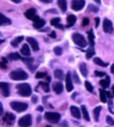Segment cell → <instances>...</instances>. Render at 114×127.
<instances>
[{
  "label": "cell",
  "mask_w": 114,
  "mask_h": 127,
  "mask_svg": "<svg viewBox=\"0 0 114 127\" xmlns=\"http://www.w3.org/2000/svg\"><path fill=\"white\" fill-rule=\"evenodd\" d=\"M11 1L15 3H19V2H21V0H11Z\"/></svg>",
  "instance_id": "obj_52"
},
{
  "label": "cell",
  "mask_w": 114,
  "mask_h": 127,
  "mask_svg": "<svg viewBox=\"0 0 114 127\" xmlns=\"http://www.w3.org/2000/svg\"><path fill=\"white\" fill-rule=\"evenodd\" d=\"M100 85L102 86L103 88H108L109 85H110V79H109V77H106L104 80H101L100 81Z\"/></svg>",
  "instance_id": "obj_20"
},
{
  "label": "cell",
  "mask_w": 114,
  "mask_h": 127,
  "mask_svg": "<svg viewBox=\"0 0 114 127\" xmlns=\"http://www.w3.org/2000/svg\"><path fill=\"white\" fill-rule=\"evenodd\" d=\"M94 1L96 2V3H98V4H100V3H101V0H94Z\"/></svg>",
  "instance_id": "obj_54"
},
{
  "label": "cell",
  "mask_w": 114,
  "mask_h": 127,
  "mask_svg": "<svg viewBox=\"0 0 114 127\" xmlns=\"http://www.w3.org/2000/svg\"><path fill=\"white\" fill-rule=\"evenodd\" d=\"M21 54L26 56V57H29L30 56V49L28 47V44H23L22 48H21Z\"/></svg>",
  "instance_id": "obj_17"
},
{
  "label": "cell",
  "mask_w": 114,
  "mask_h": 127,
  "mask_svg": "<svg viewBox=\"0 0 114 127\" xmlns=\"http://www.w3.org/2000/svg\"><path fill=\"white\" fill-rule=\"evenodd\" d=\"M79 68H80L81 74L83 75V77H86V75H87V68H86V64H85V63H81Z\"/></svg>",
  "instance_id": "obj_25"
},
{
  "label": "cell",
  "mask_w": 114,
  "mask_h": 127,
  "mask_svg": "<svg viewBox=\"0 0 114 127\" xmlns=\"http://www.w3.org/2000/svg\"><path fill=\"white\" fill-rule=\"evenodd\" d=\"M72 39H73V41L77 44V46H79V47H85L86 46V40H85V38L83 36H82L81 34H79V33H74L73 35H72Z\"/></svg>",
  "instance_id": "obj_5"
},
{
  "label": "cell",
  "mask_w": 114,
  "mask_h": 127,
  "mask_svg": "<svg viewBox=\"0 0 114 127\" xmlns=\"http://www.w3.org/2000/svg\"><path fill=\"white\" fill-rule=\"evenodd\" d=\"M17 90H18V93L20 94L21 96H24V97L30 96L31 93H32V89H31L30 85L27 84V83L19 84V85L17 86Z\"/></svg>",
  "instance_id": "obj_1"
},
{
  "label": "cell",
  "mask_w": 114,
  "mask_h": 127,
  "mask_svg": "<svg viewBox=\"0 0 114 127\" xmlns=\"http://www.w3.org/2000/svg\"><path fill=\"white\" fill-rule=\"evenodd\" d=\"M49 36L52 37V38H56V32H50L49 33Z\"/></svg>",
  "instance_id": "obj_45"
},
{
  "label": "cell",
  "mask_w": 114,
  "mask_h": 127,
  "mask_svg": "<svg viewBox=\"0 0 114 127\" xmlns=\"http://www.w3.org/2000/svg\"><path fill=\"white\" fill-rule=\"evenodd\" d=\"M41 2H44V3H50L53 1V0H40Z\"/></svg>",
  "instance_id": "obj_47"
},
{
  "label": "cell",
  "mask_w": 114,
  "mask_h": 127,
  "mask_svg": "<svg viewBox=\"0 0 114 127\" xmlns=\"http://www.w3.org/2000/svg\"><path fill=\"white\" fill-rule=\"evenodd\" d=\"M9 77L14 81H23V80H27L28 74L26 71H24L23 69H17V70L10 72Z\"/></svg>",
  "instance_id": "obj_2"
},
{
  "label": "cell",
  "mask_w": 114,
  "mask_h": 127,
  "mask_svg": "<svg viewBox=\"0 0 114 127\" xmlns=\"http://www.w3.org/2000/svg\"><path fill=\"white\" fill-rule=\"evenodd\" d=\"M38 111H39V112H42V111H43V107H42V106H38Z\"/></svg>",
  "instance_id": "obj_53"
},
{
  "label": "cell",
  "mask_w": 114,
  "mask_h": 127,
  "mask_svg": "<svg viewBox=\"0 0 114 127\" xmlns=\"http://www.w3.org/2000/svg\"><path fill=\"white\" fill-rule=\"evenodd\" d=\"M66 89H67L68 92L73 90V84H72V79H71L70 72H68L66 74Z\"/></svg>",
  "instance_id": "obj_13"
},
{
  "label": "cell",
  "mask_w": 114,
  "mask_h": 127,
  "mask_svg": "<svg viewBox=\"0 0 114 127\" xmlns=\"http://www.w3.org/2000/svg\"><path fill=\"white\" fill-rule=\"evenodd\" d=\"M27 41H28V43L31 46V48H32V50L34 51V52H37V51L39 50V47H38V42H37V40L35 38H33V37H28Z\"/></svg>",
  "instance_id": "obj_12"
},
{
  "label": "cell",
  "mask_w": 114,
  "mask_h": 127,
  "mask_svg": "<svg viewBox=\"0 0 114 127\" xmlns=\"http://www.w3.org/2000/svg\"><path fill=\"white\" fill-rule=\"evenodd\" d=\"M58 5L61 8L62 11H66L67 10V2L66 0H58Z\"/></svg>",
  "instance_id": "obj_21"
},
{
  "label": "cell",
  "mask_w": 114,
  "mask_h": 127,
  "mask_svg": "<svg viewBox=\"0 0 114 127\" xmlns=\"http://www.w3.org/2000/svg\"><path fill=\"white\" fill-rule=\"evenodd\" d=\"M46 127H50V126H46Z\"/></svg>",
  "instance_id": "obj_56"
},
{
  "label": "cell",
  "mask_w": 114,
  "mask_h": 127,
  "mask_svg": "<svg viewBox=\"0 0 114 127\" xmlns=\"http://www.w3.org/2000/svg\"><path fill=\"white\" fill-rule=\"evenodd\" d=\"M95 75H97V77H104V75H105V72L96 70V71H95Z\"/></svg>",
  "instance_id": "obj_43"
},
{
  "label": "cell",
  "mask_w": 114,
  "mask_h": 127,
  "mask_svg": "<svg viewBox=\"0 0 114 127\" xmlns=\"http://www.w3.org/2000/svg\"><path fill=\"white\" fill-rule=\"evenodd\" d=\"M55 77L57 79H62L63 78V71L61 70V69H57V70H55Z\"/></svg>",
  "instance_id": "obj_32"
},
{
  "label": "cell",
  "mask_w": 114,
  "mask_h": 127,
  "mask_svg": "<svg viewBox=\"0 0 114 127\" xmlns=\"http://www.w3.org/2000/svg\"><path fill=\"white\" fill-rule=\"evenodd\" d=\"M111 72H112V73H114V64H112V65H111Z\"/></svg>",
  "instance_id": "obj_50"
},
{
  "label": "cell",
  "mask_w": 114,
  "mask_h": 127,
  "mask_svg": "<svg viewBox=\"0 0 114 127\" xmlns=\"http://www.w3.org/2000/svg\"><path fill=\"white\" fill-rule=\"evenodd\" d=\"M54 91L57 93V94H61L62 91H63V85L61 83H56L54 84Z\"/></svg>",
  "instance_id": "obj_19"
},
{
  "label": "cell",
  "mask_w": 114,
  "mask_h": 127,
  "mask_svg": "<svg viewBox=\"0 0 114 127\" xmlns=\"http://www.w3.org/2000/svg\"><path fill=\"white\" fill-rule=\"evenodd\" d=\"M22 60H23L24 62H26L27 64H30V63L33 62V58H29V59H28V58H23Z\"/></svg>",
  "instance_id": "obj_40"
},
{
  "label": "cell",
  "mask_w": 114,
  "mask_h": 127,
  "mask_svg": "<svg viewBox=\"0 0 114 127\" xmlns=\"http://www.w3.org/2000/svg\"><path fill=\"white\" fill-rule=\"evenodd\" d=\"M60 18H55V19H53L52 21H50V24H52V26H55V27H57L58 25L60 24Z\"/></svg>",
  "instance_id": "obj_31"
},
{
  "label": "cell",
  "mask_w": 114,
  "mask_h": 127,
  "mask_svg": "<svg viewBox=\"0 0 114 127\" xmlns=\"http://www.w3.org/2000/svg\"><path fill=\"white\" fill-rule=\"evenodd\" d=\"M94 55H95V50H94L93 47H90L87 49V51H86V55H85L86 59H91Z\"/></svg>",
  "instance_id": "obj_26"
},
{
  "label": "cell",
  "mask_w": 114,
  "mask_h": 127,
  "mask_svg": "<svg viewBox=\"0 0 114 127\" xmlns=\"http://www.w3.org/2000/svg\"><path fill=\"white\" fill-rule=\"evenodd\" d=\"M106 121H107V123L110 124V125H114V120H113L110 116H108V117L106 118Z\"/></svg>",
  "instance_id": "obj_38"
},
{
  "label": "cell",
  "mask_w": 114,
  "mask_h": 127,
  "mask_svg": "<svg viewBox=\"0 0 114 127\" xmlns=\"http://www.w3.org/2000/svg\"><path fill=\"white\" fill-rule=\"evenodd\" d=\"M25 17H26L27 19H30V20H34V19L36 18V10L34 8H30V9L26 10V12H25Z\"/></svg>",
  "instance_id": "obj_14"
},
{
  "label": "cell",
  "mask_w": 114,
  "mask_h": 127,
  "mask_svg": "<svg viewBox=\"0 0 114 127\" xmlns=\"http://www.w3.org/2000/svg\"><path fill=\"white\" fill-rule=\"evenodd\" d=\"M94 62L96 63V64H98L99 66H103V67H106V66H108V63H105V62H103V61L101 60L100 58H95Z\"/></svg>",
  "instance_id": "obj_29"
},
{
  "label": "cell",
  "mask_w": 114,
  "mask_h": 127,
  "mask_svg": "<svg viewBox=\"0 0 114 127\" xmlns=\"http://www.w3.org/2000/svg\"><path fill=\"white\" fill-rule=\"evenodd\" d=\"M36 79H41V78H45L46 77V72H37L36 73Z\"/></svg>",
  "instance_id": "obj_36"
},
{
  "label": "cell",
  "mask_w": 114,
  "mask_h": 127,
  "mask_svg": "<svg viewBox=\"0 0 114 127\" xmlns=\"http://www.w3.org/2000/svg\"><path fill=\"white\" fill-rule=\"evenodd\" d=\"M84 5H85L84 0H73L72 3H71V7L73 10L78 11V10H81L83 8Z\"/></svg>",
  "instance_id": "obj_7"
},
{
  "label": "cell",
  "mask_w": 114,
  "mask_h": 127,
  "mask_svg": "<svg viewBox=\"0 0 114 127\" xmlns=\"http://www.w3.org/2000/svg\"><path fill=\"white\" fill-rule=\"evenodd\" d=\"M0 87H1V94L4 97H8L9 96V86L7 83L1 82L0 83Z\"/></svg>",
  "instance_id": "obj_10"
},
{
  "label": "cell",
  "mask_w": 114,
  "mask_h": 127,
  "mask_svg": "<svg viewBox=\"0 0 114 127\" xmlns=\"http://www.w3.org/2000/svg\"><path fill=\"white\" fill-rule=\"evenodd\" d=\"M75 22H76V17L74 15H70L67 17V24H68L67 26L68 27H72L75 24Z\"/></svg>",
  "instance_id": "obj_16"
},
{
  "label": "cell",
  "mask_w": 114,
  "mask_h": 127,
  "mask_svg": "<svg viewBox=\"0 0 114 127\" xmlns=\"http://www.w3.org/2000/svg\"><path fill=\"white\" fill-rule=\"evenodd\" d=\"M0 115L3 116V109H2V104L0 103Z\"/></svg>",
  "instance_id": "obj_46"
},
{
  "label": "cell",
  "mask_w": 114,
  "mask_h": 127,
  "mask_svg": "<svg viewBox=\"0 0 114 127\" xmlns=\"http://www.w3.org/2000/svg\"><path fill=\"white\" fill-rule=\"evenodd\" d=\"M10 106L12 107V110H15L16 112H24L28 109L27 103L19 102V101H12V102H10Z\"/></svg>",
  "instance_id": "obj_4"
},
{
  "label": "cell",
  "mask_w": 114,
  "mask_h": 127,
  "mask_svg": "<svg viewBox=\"0 0 114 127\" xmlns=\"http://www.w3.org/2000/svg\"><path fill=\"white\" fill-rule=\"evenodd\" d=\"M0 23H1V25H9L11 22L8 18H6L3 14H0Z\"/></svg>",
  "instance_id": "obj_18"
},
{
  "label": "cell",
  "mask_w": 114,
  "mask_h": 127,
  "mask_svg": "<svg viewBox=\"0 0 114 127\" xmlns=\"http://www.w3.org/2000/svg\"><path fill=\"white\" fill-rule=\"evenodd\" d=\"M100 99L104 103L107 101V94H106V92L103 90V89H101V90H100Z\"/></svg>",
  "instance_id": "obj_28"
},
{
  "label": "cell",
  "mask_w": 114,
  "mask_h": 127,
  "mask_svg": "<svg viewBox=\"0 0 114 127\" xmlns=\"http://www.w3.org/2000/svg\"><path fill=\"white\" fill-rule=\"evenodd\" d=\"M85 88H86V90L88 91V92H93L94 91V88H93V86H92V84L90 83V82H85Z\"/></svg>",
  "instance_id": "obj_33"
},
{
  "label": "cell",
  "mask_w": 114,
  "mask_h": 127,
  "mask_svg": "<svg viewBox=\"0 0 114 127\" xmlns=\"http://www.w3.org/2000/svg\"><path fill=\"white\" fill-rule=\"evenodd\" d=\"M88 24H90V20H88L87 18H84L83 20H82V25H83V26H87Z\"/></svg>",
  "instance_id": "obj_41"
},
{
  "label": "cell",
  "mask_w": 114,
  "mask_h": 127,
  "mask_svg": "<svg viewBox=\"0 0 114 127\" xmlns=\"http://www.w3.org/2000/svg\"><path fill=\"white\" fill-rule=\"evenodd\" d=\"M70 111H71V114H72V116L74 118H77L79 119L81 117V114H80V111L78 107H76V106H71L70 107Z\"/></svg>",
  "instance_id": "obj_15"
},
{
  "label": "cell",
  "mask_w": 114,
  "mask_h": 127,
  "mask_svg": "<svg viewBox=\"0 0 114 127\" xmlns=\"http://www.w3.org/2000/svg\"><path fill=\"white\" fill-rule=\"evenodd\" d=\"M54 52H55L56 55L61 56V55H62V49H61L60 47H56V48L54 49Z\"/></svg>",
  "instance_id": "obj_34"
},
{
  "label": "cell",
  "mask_w": 114,
  "mask_h": 127,
  "mask_svg": "<svg viewBox=\"0 0 114 127\" xmlns=\"http://www.w3.org/2000/svg\"><path fill=\"white\" fill-rule=\"evenodd\" d=\"M40 86H42L43 90L45 92H49V87H48V84L47 83H40Z\"/></svg>",
  "instance_id": "obj_35"
},
{
  "label": "cell",
  "mask_w": 114,
  "mask_h": 127,
  "mask_svg": "<svg viewBox=\"0 0 114 127\" xmlns=\"http://www.w3.org/2000/svg\"><path fill=\"white\" fill-rule=\"evenodd\" d=\"M15 120H16V116L14 115V114H11V113H6L5 115L3 116V118H2L3 123H5L6 125H11V124H14Z\"/></svg>",
  "instance_id": "obj_8"
},
{
  "label": "cell",
  "mask_w": 114,
  "mask_h": 127,
  "mask_svg": "<svg viewBox=\"0 0 114 127\" xmlns=\"http://www.w3.org/2000/svg\"><path fill=\"white\" fill-rule=\"evenodd\" d=\"M57 28H60V29H64V26H63V25H61V24H59L58 26H57Z\"/></svg>",
  "instance_id": "obj_49"
},
{
  "label": "cell",
  "mask_w": 114,
  "mask_h": 127,
  "mask_svg": "<svg viewBox=\"0 0 114 127\" xmlns=\"http://www.w3.org/2000/svg\"><path fill=\"white\" fill-rule=\"evenodd\" d=\"M103 28H104V31L106 33H112L113 32V25H112V22L108 19H105L104 22H103Z\"/></svg>",
  "instance_id": "obj_9"
},
{
  "label": "cell",
  "mask_w": 114,
  "mask_h": 127,
  "mask_svg": "<svg viewBox=\"0 0 114 127\" xmlns=\"http://www.w3.org/2000/svg\"><path fill=\"white\" fill-rule=\"evenodd\" d=\"M95 21H96V27H98L99 26V23H100V19L99 18H96V19H95Z\"/></svg>",
  "instance_id": "obj_44"
},
{
  "label": "cell",
  "mask_w": 114,
  "mask_h": 127,
  "mask_svg": "<svg viewBox=\"0 0 114 127\" xmlns=\"http://www.w3.org/2000/svg\"><path fill=\"white\" fill-rule=\"evenodd\" d=\"M23 39H24V36H18V37H16V38L11 41V46L12 47H17L19 43L23 41Z\"/></svg>",
  "instance_id": "obj_23"
},
{
  "label": "cell",
  "mask_w": 114,
  "mask_h": 127,
  "mask_svg": "<svg viewBox=\"0 0 114 127\" xmlns=\"http://www.w3.org/2000/svg\"><path fill=\"white\" fill-rule=\"evenodd\" d=\"M81 112H82V115H83V118L85 121H90V116H88V112L86 110V107L84 105L81 106Z\"/></svg>",
  "instance_id": "obj_22"
},
{
  "label": "cell",
  "mask_w": 114,
  "mask_h": 127,
  "mask_svg": "<svg viewBox=\"0 0 114 127\" xmlns=\"http://www.w3.org/2000/svg\"><path fill=\"white\" fill-rule=\"evenodd\" d=\"M8 59H10V60H20L21 56L19 55L18 53H12V54L8 55Z\"/></svg>",
  "instance_id": "obj_30"
},
{
  "label": "cell",
  "mask_w": 114,
  "mask_h": 127,
  "mask_svg": "<svg viewBox=\"0 0 114 127\" xmlns=\"http://www.w3.org/2000/svg\"><path fill=\"white\" fill-rule=\"evenodd\" d=\"M88 9L92 10V11H94V12H97V11L99 10L98 7H96V6H94V5H90V6H88Z\"/></svg>",
  "instance_id": "obj_39"
},
{
  "label": "cell",
  "mask_w": 114,
  "mask_h": 127,
  "mask_svg": "<svg viewBox=\"0 0 114 127\" xmlns=\"http://www.w3.org/2000/svg\"><path fill=\"white\" fill-rule=\"evenodd\" d=\"M32 101H33V102H36V101H37V97H36V96H34V97L32 98Z\"/></svg>",
  "instance_id": "obj_51"
},
{
  "label": "cell",
  "mask_w": 114,
  "mask_h": 127,
  "mask_svg": "<svg viewBox=\"0 0 114 127\" xmlns=\"http://www.w3.org/2000/svg\"><path fill=\"white\" fill-rule=\"evenodd\" d=\"M88 41H90L91 47H94V44H95V35H94L92 30L88 31Z\"/></svg>",
  "instance_id": "obj_27"
},
{
  "label": "cell",
  "mask_w": 114,
  "mask_h": 127,
  "mask_svg": "<svg viewBox=\"0 0 114 127\" xmlns=\"http://www.w3.org/2000/svg\"><path fill=\"white\" fill-rule=\"evenodd\" d=\"M102 110L101 106H97L96 109L94 110V117H95V121H99V116H100V112Z\"/></svg>",
  "instance_id": "obj_24"
},
{
  "label": "cell",
  "mask_w": 114,
  "mask_h": 127,
  "mask_svg": "<svg viewBox=\"0 0 114 127\" xmlns=\"http://www.w3.org/2000/svg\"><path fill=\"white\" fill-rule=\"evenodd\" d=\"M106 94H107V97L112 98V95H111V93H110V92H106Z\"/></svg>",
  "instance_id": "obj_48"
},
{
  "label": "cell",
  "mask_w": 114,
  "mask_h": 127,
  "mask_svg": "<svg viewBox=\"0 0 114 127\" xmlns=\"http://www.w3.org/2000/svg\"><path fill=\"white\" fill-rule=\"evenodd\" d=\"M1 68L2 69L6 68V59H4V58L1 59Z\"/></svg>",
  "instance_id": "obj_42"
},
{
  "label": "cell",
  "mask_w": 114,
  "mask_h": 127,
  "mask_svg": "<svg viewBox=\"0 0 114 127\" xmlns=\"http://www.w3.org/2000/svg\"><path fill=\"white\" fill-rule=\"evenodd\" d=\"M73 80H74L75 83L80 84V80H79V78L77 77V73H76V72H74V73H73Z\"/></svg>",
  "instance_id": "obj_37"
},
{
  "label": "cell",
  "mask_w": 114,
  "mask_h": 127,
  "mask_svg": "<svg viewBox=\"0 0 114 127\" xmlns=\"http://www.w3.org/2000/svg\"><path fill=\"white\" fill-rule=\"evenodd\" d=\"M112 92H113V93H114V85H113V86H112Z\"/></svg>",
  "instance_id": "obj_55"
},
{
  "label": "cell",
  "mask_w": 114,
  "mask_h": 127,
  "mask_svg": "<svg viewBox=\"0 0 114 127\" xmlns=\"http://www.w3.org/2000/svg\"><path fill=\"white\" fill-rule=\"evenodd\" d=\"M45 119L47 121H49L50 123H58L61 119V115L59 113H53V112H47L44 115Z\"/></svg>",
  "instance_id": "obj_3"
},
{
  "label": "cell",
  "mask_w": 114,
  "mask_h": 127,
  "mask_svg": "<svg viewBox=\"0 0 114 127\" xmlns=\"http://www.w3.org/2000/svg\"><path fill=\"white\" fill-rule=\"evenodd\" d=\"M19 125L21 127H29L32 125V117H31V115H26L22 117L19 120Z\"/></svg>",
  "instance_id": "obj_6"
},
{
  "label": "cell",
  "mask_w": 114,
  "mask_h": 127,
  "mask_svg": "<svg viewBox=\"0 0 114 127\" xmlns=\"http://www.w3.org/2000/svg\"><path fill=\"white\" fill-rule=\"evenodd\" d=\"M44 25H45V21L40 19L39 17H36L34 20H33V27L36 28V29H39V28H42Z\"/></svg>",
  "instance_id": "obj_11"
}]
</instances>
